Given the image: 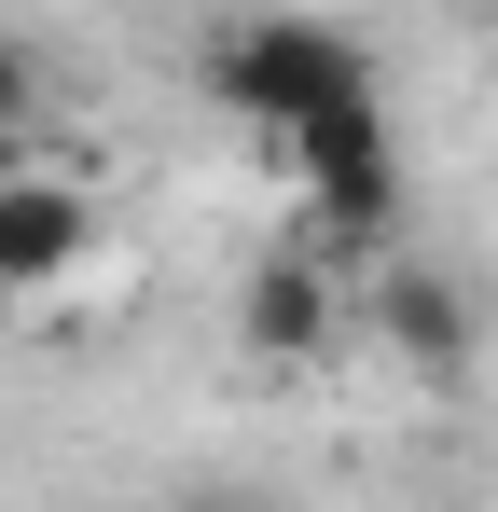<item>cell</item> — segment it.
Returning a JSON list of instances; mask_svg holds the SVG:
<instances>
[{"label":"cell","mask_w":498,"mask_h":512,"mask_svg":"<svg viewBox=\"0 0 498 512\" xmlns=\"http://www.w3.org/2000/svg\"><path fill=\"white\" fill-rule=\"evenodd\" d=\"M208 97L249 111L263 153H277L291 125L374 97V56H360V28H319V14H236V28H208Z\"/></svg>","instance_id":"6da1fadb"},{"label":"cell","mask_w":498,"mask_h":512,"mask_svg":"<svg viewBox=\"0 0 498 512\" xmlns=\"http://www.w3.org/2000/svg\"><path fill=\"white\" fill-rule=\"evenodd\" d=\"M236 333H249V360H332V346L360 333V305H346V277H332L319 236H277L236 277Z\"/></svg>","instance_id":"7a4b0ae2"},{"label":"cell","mask_w":498,"mask_h":512,"mask_svg":"<svg viewBox=\"0 0 498 512\" xmlns=\"http://www.w3.org/2000/svg\"><path fill=\"white\" fill-rule=\"evenodd\" d=\"M360 333L388 346L415 388H471V346H485V319H471V291H457L443 263H388V277L360 291Z\"/></svg>","instance_id":"3957f363"},{"label":"cell","mask_w":498,"mask_h":512,"mask_svg":"<svg viewBox=\"0 0 498 512\" xmlns=\"http://www.w3.org/2000/svg\"><path fill=\"white\" fill-rule=\"evenodd\" d=\"M97 250V194L70 167H0V291H56Z\"/></svg>","instance_id":"277c9868"},{"label":"cell","mask_w":498,"mask_h":512,"mask_svg":"<svg viewBox=\"0 0 498 512\" xmlns=\"http://www.w3.org/2000/svg\"><path fill=\"white\" fill-rule=\"evenodd\" d=\"M28 111H42V70H28V42L0 28V153H14V125H28Z\"/></svg>","instance_id":"5b68a950"},{"label":"cell","mask_w":498,"mask_h":512,"mask_svg":"<svg viewBox=\"0 0 498 512\" xmlns=\"http://www.w3.org/2000/svg\"><path fill=\"white\" fill-rule=\"evenodd\" d=\"M166 512H249V499H222V485H194V499H166Z\"/></svg>","instance_id":"8992f818"}]
</instances>
